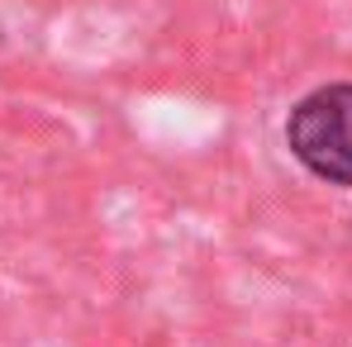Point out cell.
<instances>
[{
	"label": "cell",
	"mask_w": 352,
	"mask_h": 347,
	"mask_svg": "<svg viewBox=\"0 0 352 347\" xmlns=\"http://www.w3.org/2000/svg\"><path fill=\"white\" fill-rule=\"evenodd\" d=\"M291 157L329 186L352 190V81H329L300 96L286 115Z\"/></svg>",
	"instance_id": "cell-1"
}]
</instances>
